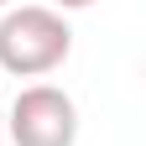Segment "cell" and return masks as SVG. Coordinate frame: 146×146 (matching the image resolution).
I'll use <instances>...</instances> for the list:
<instances>
[{
  "label": "cell",
  "instance_id": "obj_3",
  "mask_svg": "<svg viewBox=\"0 0 146 146\" xmlns=\"http://www.w3.org/2000/svg\"><path fill=\"white\" fill-rule=\"evenodd\" d=\"M52 5H63V11H89L94 0H52Z\"/></svg>",
  "mask_w": 146,
  "mask_h": 146
},
{
  "label": "cell",
  "instance_id": "obj_1",
  "mask_svg": "<svg viewBox=\"0 0 146 146\" xmlns=\"http://www.w3.org/2000/svg\"><path fill=\"white\" fill-rule=\"evenodd\" d=\"M73 52V31L63 11L52 5H16L0 16V68L16 78H42V73L63 68Z\"/></svg>",
  "mask_w": 146,
  "mask_h": 146
},
{
  "label": "cell",
  "instance_id": "obj_4",
  "mask_svg": "<svg viewBox=\"0 0 146 146\" xmlns=\"http://www.w3.org/2000/svg\"><path fill=\"white\" fill-rule=\"evenodd\" d=\"M0 125H5V104H0Z\"/></svg>",
  "mask_w": 146,
  "mask_h": 146
},
{
  "label": "cell",
  "instance_id": "obj_2",
  "mask_svg": "<svg viewBox=\"0 0 146 146\" xmlns=\"http://www.w3.org/2000/svg\"><path fill=\"white\" fill-rule=\"evenodd\" d=\"M0 131H11L16 146H73L78 141V104L58 84H31L16 94Z\"/></svg>",
  "mask_w": 146,
  "mask_h": 146
},
{
  "label": "cell",
  "instance_id": "obj_5",
  "mask_svg": "<svg viewBox=\"0 0 146 146\" xmlns=\"http://www.w3.org/2000/svg\"><path fill=\"white\" fill-rule=\"evenodd\" d=\"M5 5H11V0H0V11H5Z\"/></svg>",
  "mask_w": 146,
  "mask_h": 146
}]
</instances>
